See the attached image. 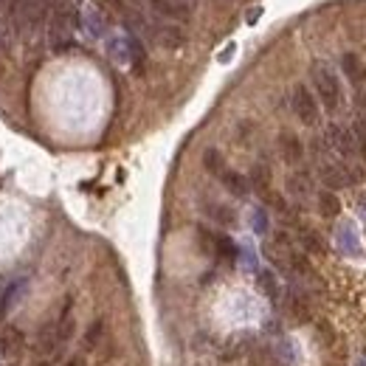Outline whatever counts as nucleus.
<instances>
[{
    "mask_svg": "<svg viewBox=\"0 0 366 366\" xmlns=\"http://www.w3.org/2000/svg\"><path fill=\"white\" fill-rule=\"evenodd\" d=\"M310 76H313V87H316V99H319L327 110L335 113V110L344 105V90H341L338 76H335L324 63H316L313 71H310Z\"/></svg>",
    "mask_w": 366,
    "mask_h": 366,
    "instance_id": "nucleus-1",
    "label": "nucleus"
},
{
    "mask_svg": "<svg viewBox=\"0 0 366 366\" xmlns=\"http://www.w3.org/2000/svg\"><path fill=\"white\" fill-rule=\"evenodd\" d=\"M76 9L71 0H59V6L54 12V20H51V48L54 51H65L71 43H74V32H76Z\"/></svg>",
    "mask_w": 366,
    "mask_h": 366,
    "instance_id": "nucleus-2",
    "label": "nucleus"
},
{
    "mask_svg": "<svg viewBox=\"0 0 366 366\" xmlns=\"http://www.w3.org/2000/svg\"><path fill=\"white\" fill-rule=\"evenodd\" d=\"M290 107L296 113V118L304 127H316L321 121V110H319V99L313 96V90L308 85H296L290 90Z\"/></svg>",
    "mask_w": 366,
    "mask_h": 366,
    "instance_id": "nucleus-3",
    "label": "nucleus"
},
{
    "mask_svg": "<svg viewBox=\"0 0 366 366\" xmlns=\"http://www.w3.org/2000/svg\"><path fill=\"white\" fill-rule=\"evenodd\" d=\"M144 34H149L152 43H158L161 48H183L186 45V34H183V28L177 23H169V20H152L147 23Z\"/></svg>",
    "mask_w": 366,
    "mask_h": 366,
    "instance_id": "nucleus-4",
    "label": "nucleus"
},
{
    "mask_svg": "<svg viewBox=\"0 0 366 366\" xmlns=\"http://www.w3.org/2000/svg\"><path fill=\"white\" fill-rule=\"evenodd\" d=\"M197 246L208 254V257H217V259H226L231 262L237 257V246L231 242V237L226 234H217V231H208V228H197Z\"/></svg>",
    "mask_w": 366,
    "mask_h": 366,
    "instance_id": "nucleus-5",
    "label": "nucleus"
},
{
    "mask_svg": "<svg viewBox=\"0 0 366 366\" xmlns=\"http://www.w3.org/2000/svg\"><path fill=\"white\" fill-rule=\"evenodd\" d=\"M23 355H25V335H23V330L6 327L3 332H0V360H3L6 366H14V363H20Z\"/></svg>",
    "mask_w": 366,
    "mask_h": 366,
    "instance_id": "nucleus-6",
    "label": "nucleus"
},
{
    "mask_svg": "<svg viewBox=\"0 0 366 366\" xmlns=\"http://www.w3.org/2000/svg\"><path fill=\"white\" fill-rule=\"evenodd\" d=\"M324 141H327V147L335 152V155L344 158V161L355 155V138H352V130H347V127H341V125H330L327 133H324Z\"/></svg>",
    "mask_w": 366,
    "mask_h": 366,
    "instance_id": "nucleus-7",
    "label": "nucleus"
},
{
    "mask_svg": "<svg viewBox=\"0 0 366 366\" xmlns=\"http://www.w3.org/2000/svg\"><path fill=\"white\" fill-rule=\"evenodd\" d=\"M149 9L158 14V20H169V23H186L189 20V3L183 0H147Z\"/></svg>",
    "mask_w": 366,
    "mask_h": 366,
    "instance_id": "nucleus-8",
    "label": "nucleus"
},
{
    "mask_svg": "<svg viewBox=\"0 0 366 366\" xmlns=\"http://www.w3.org/2000/svg\"><path fill=\"white\" fill-rule=\"evenodd\" d=\"M341 68H344V76L352 82V87L358 90L360 96H366V65H363V59L349 51L341 59Z\"/></svg>",
    "mask_w": 366,
    "mask_h": 366,
    "instance_id": "nucleus-9",
    "label": "nucleus"
},
{
    "mask_svg": "<svg viewBox=\"0 0 366 366\" xmlns=\"http://www.w3.org/2000/svg\"><path fill=\"white\" fill-rule=\"evenodd\" d=\"M279 152H282L285 164H290V166H299V164L304 161V144H301V138H299L296 133H290V130H282V133H279Z\"/></svg>",
    "mask_w": 366,
    "mask_h": 366,
    "instance_id": "nucleus-10",
    "label": "nucleus"
},
{
    "mask_svg": "<svg viewBox=\"0 0 366 366\" xmlns=\"http://www.w3.org/2000/svg\"><path fill=\"white\" fill-rule=\"evenodd\" d=\"M319 175L324 180V186L332 192V189H344L347 183H352V177L347 175V166L344 164H332V161H324L319 166Z\"/></svg>",
    "mask_w": 366,
    "mask_h": 366,
    "instance_id": "nucleus-11",
    "label": "nucleus"
},
{
    "mask_svg": "<svg viewBox=\"0 0 366 366\" xmlns=\"http://www.w3.org/2000/svg\"><path fill=\"white\" fill-rule=\"evenodd\" d=\"M220 183H223V186H226L234 197H248V192H251L248 177L239 175V172H234V169H228V166L220 172Z\"/></svg>",
    "mask_w": 366,
    "mask_h": 366,
    "instance_id": "nucleus-12",
    "label": "nucleus"
},
{
    "mask_svg": "<svg viewBox=\"0 0 366 366\" xmlns=\"http://www.w3.org/2000/svg\"><path fill=\"white\" fill-rule=\"evenodd\" d=\"M203 208H206V215H208L211 220H215V223H220V226H226V228H231V226L237 223L234 208H231V206H226V203L206 200V203H203Z\"/></svg>",
    "mask_w": 366,
    "mask_h": 366,
    "instance_id": "nucleus-13",
    "label": "nucleus"
},
{
    "mask_svg": "<svg viewBox=\"0 0 366 366\" xmlns=\"http://www.w3.org/2000/svg\"><path fill=\"white\" fill-rule=\"evenodd\" d=\"M313 192V180L308 172H290L288 175V195H293L296 200H304Z\"/></svg>",
    "mask_w": 366,
    "mask_h": 366,
    "instance_id": "nucleus-14",
    "label": "nucleus"
},
{
    "mask_svg": "<svg viewBox=\"0 0 366 366\" xmlns=\"http://www.w3.org/2000/svg\"><path fill=\"white\" fill-rule=\"evenodd\" d=\"M25 288H28V282L25 279H17V282H12V285H6V290L0 293V319H3L14 304L20 301V296L25 293Z\"/></svg>",
    "mask_w": 366,
    "mask_h": 366,
    "instance_id": "nucleus-15",
    "label": "nucleus"
},
{
    "mask_svg": "<svg viewBox=\"0 0 366 366\" xmlns=\"http://www.w3.org/2000/svg\"><path fill=\"white\" fill-rule=\"evenodd\" d=\"M248 183H251V189H257L259 195L270 192V166L268 164H254V169L248 175Z\"/></svg>",
    "mask_w": 366,
    "mask_h": 366,
    "instance_id": "nucleus-16",
    "label": "nucleus"
},
{
    "mask_svg": "<svg viewBox=\"0 0 366 366\" xmlns=\"http://www.w3.org/2000/svg\"><path fill=\"white\" fill-rule=\"evenodd\" d=\"M299 242H301L304 251H310V254H324L321 234L313 231V228H308V226H299Z\"/></svg>",
    "mask_w": 366,
    "mask_h": 366,
    "instance_id": "nucleus-17",
    "label": "nucleus"
},
{
    "mask_svg": "<svg viewBox=\"0 0 366 366\" xmlns=\"http://www.w3.org/2000/svg\"><path fill=\"white\" fill-rule=\"evenodd\" d=\"M316 203H319V215L321 217H338V211H341V200L335 197V192H319V197H316Z\"/></svg>",
    "mask_w": 366,
    "mask_h": 366,
    "instance_id": "nucleus-18",
    "label": "nucleus"
},
{
    "mask_svg": "<svg viewBox=\"0 0 366 366\" xmlns=\"http://www.w3.org/2000/svg\"><path fill=\"white\" fill-rule=\"evenodd\" d=\"M203 166H206V172H211L215 177H220V172L226 169V161H223V155H220L215 147H208V149L203 152Z\"/></svg>",
    "mask_w": 366,
    "mask_h": 366,
    "instance_id": "nucleus-19",
    "label": "nucleus"
},
{
    "mask_svg": "<svg viewBox=\"0 0 366 366\" xmlns=\"http://www.w3.org/2000/svg\"><path fill=\"white\" fill-rule=\"evenodd\" d=\"M257 282H259V290H262V293H265L268 299H277V296H279V285H277V277H273L270 270H259Z\"/></svg>",
    "mask_w": 366,
    "mask_h": 366,
    "instance_id": "nucleus-20",
    "label": "nucleus"
},
{
    "mask_svg": "<svg viewBox=\"0 0 366 366\" xmlns=\"http://www.w3.org/2000/svg\"><path fill=\"white\" fill-rule=\"evenodd\" d=\"M352 138H355V152H360V158L366 161V121L358 118L352 125Z\"/></svg>",
    "mask_w": 366,
    "mask_h": 366,
    "instance_id": "nucleus-21",
    "label": "nucleus"
},
{
    "mask_svg": "<svg viewBox=\"0 0 366 366\" xmlns=\"http://www.w3.org/2000/svg\"><path fill=\"white\" fill-rule=\"evenodd\" d=\"M102 338H105V324H102V321H96L94 327L87 330V335H85V349H94Z\"/></svg>",
    "mask_w": 366,
    "mask_h": 366,
    "instance_id": "nucleus-22",
    "label": "nucleus"
},
{
    "mask_svg": "<svg viewBox=\"0 0 366 366\" xmlns=\"http://www.w3.org/2000/svg\"><path fill=\"white\" fill-rule=\"evenodd\" d=\"M254 228H257L259 234H265V231H268V220H265V211H257V220H254Z\"/></svg>",
    "mask_w": 366,
    "mask_h": 366,
    "instance_id": "nucleus-23",
    "label": "nucleus"
},
{
    "mask_svg": "<svg viewBox=\"0 0 366 366\" xmlns=\"http://www.w3.org/2000/svg\"><path fill=\"white\" fill-rule=\"evenodd\" d=\"M3 3H14V0H3Z\"/></svg>",
    "mask_w": 366,
    "mask_h": 366,
    "instance_id": "nucleus-24",
    "label": "nucleus"
}]
</instances>
